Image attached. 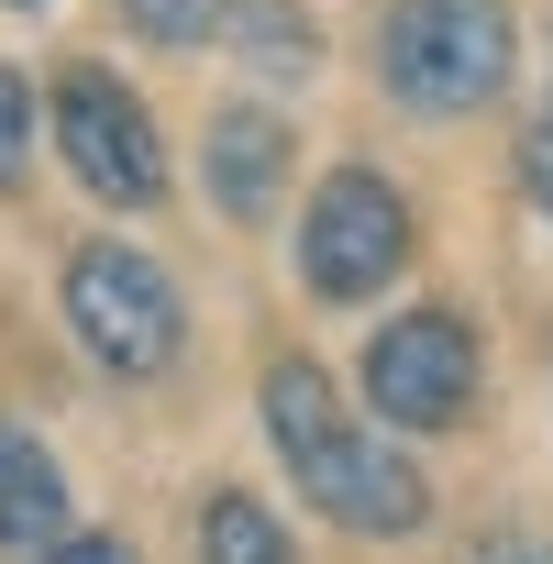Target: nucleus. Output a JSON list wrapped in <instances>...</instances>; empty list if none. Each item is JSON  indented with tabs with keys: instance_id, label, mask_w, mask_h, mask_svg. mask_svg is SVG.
I'll list each match as a JSON object with an SVG mask.
<instances>
[{
	"instance_id": "1",
	"label": "nucleus",
	"mask_w": 553,
	"mask_h": 564,
	"mask_svg": "<svg viewBox=\"0 0 553 564\" xmlns=\"http://www.w3.org/2000/svg\"><path fill=\"white\" fill-rule=\"evenodd\" d=\"M254 410H265L276 465L300 476V498H311L322 520H344V531H366V542H399V531H421V520H432L421 465H410L399 443L355 432V421H344V388H333L311 355H276Z\"/></svg>"
},
{
	"instance_id": "2",
	"label": "nucleus",
	"mask_w": 553,
	"mask_h": 564,
	"mask_svg": "<svg viewBox=\"0 0 553 564\" xmlns=\"http://www.w3.org/2000/svg\"><path fill=\"white\" fill-rule=\"evenodd\" d=\"M377 78L421 122L487 111L509 89V0H388L377 12Z\"/></svg>"
},
{
	"instance_id": "3",
	"label": "nucleus",
	"mask_w": 553,
	"mask_h": 564,
	"mask_svg": "<svg viewBox=\"0 0 553 564\" xmlns=\"http://www.w3.org/2000/svg\"><path fill=\"white\" fill-rule=\"evenodd\" d=\"M67 333L89 344V366L111 377H166L177 366V289H166V265H144L133 243H78L67 254Z\"/></svg>"
},
{
	"instance_id": "4",
	"label": "nucleus",
	"mask_w": 553,
	"mask_h": 564,
	"mask_svg": "<svg viewBox=\"0 0 553 564\" xmlns=\"http://www.w3.org/2000/svg\"><path fill=\"white\" fill-rule=\"evenodd\" d=\"M410 265V199L377 166H333L300 210V289L311 300H377Z\"/></svg>"
},
{
	"instance_id": "5",
	"label": "nucleus",
	"mask_w": 553,
	"mask_h": 564,
	"mask_svg": "<svg viewBox=\"0 0 553 564\" xmlns=\"http://www.w3.org/2000/svg\"><path fill=\"white\" fill-rule=\"evenodd\" d=\"M56 155H67L78 188L111 199V210H133V199L166 188V155H155L144 100H133L122 78H100V67H67V78H56Z\"/></svg>"
},
{
	"instance_id": "6",
	"label": "nucleus",
	"mask_w": 553,
	"mask_h": 564,
	"mask_svg": "<svg viewBox=\"0 0 553 564\" xmlns=\"http://www.w3.org/2000/svg\"><path fill=\"white\" fill-rule=\"evenodd\" d=\"M366 399L399 432H454L476 410V333L454 311H410L366 344Z\"/></svg>"
},
{
	"instance_id": "7",
	"label": "nucleus",
	"mask_w": 553,
	"mask_h": 564,
	"mask_svg": "<svg viewBox=\"0 0 553 564\" xmlns=\"http://www.w3.org/2000/svg\"><path fill=\"white\" fill-rule=\"evenodd\" d=\"M199 177H210V210L221 221H265L276 188H289V122H276V111H210Z\"/></svg>"
},
{
	"instance_id": "8",
	"label": "nucleus",
	"mask_w": 553,
	"mask_h": 564,
	"mask_svg": "<svg viewBox=\"0 0 553 564\" xmlns=\"http://www.w3.org/2000/svg\"><path fill=\"white\" fill-rule=\"evenodd\" d=\"M56 531H67V476H56V454H45L23 421H0V542L45 553Z\"/></svg>"
},
{
	"instance_id": "9",
	"label": "nucleus",
	"mask_w": 553,
	"mask_h": 564,
	"mask_svg": "<svg viewBox=\"0 0 553 564\" xmlns=\"http://www.w3.org/2000/svg\"><path fill=\"white\" fill-rule=\"evenodd\" d=\"M199 564H300V553H289V531H276L243 487H221L199 509Z\"/></svg>"
},
{
	"instance_id": "10",
	"label": "nucleus",
	"mask_w": 553,
	"mask_h": 564,
	"mask_svg": "<svg viewBox=\"0 0 553 564\" xmlns=\"http://www.w3.org/2000/svg\"><path fill=\"white\" fill-rule=\"evenodd\" d=\"M221 12H232V0H122V23H133L144 45H210Z\"/></svg>"
},
{
	"instance_id": "11",
	"label": "nucleus",
	"mask_w": 553,
	"mask_h": 564,
	"mask_svg": "<svg viewBox=\"0 0 553 564\" xmlns=\"http://www.w3.org/2000/svg\"><path fill=\"white\" fill-rule=\"evenodd\" d=\"M243 23H254V45H265V78H300V67H311V45H300V23H289V0H243Z\"/></svg>"
},
{
	"instance_id": "12",
	"label": "nucleus",
	"mask_w": 553,
	"mask_h": 564,
	"mask_svg": "<svg viewBox=\"0 0 553 564\" xmlns=\"http://www.w3.org/2000/svg\"><path fill=\"white\" fill-rule=\"evenodd\" d=\"M23 155H34V100H23V78L0 67V188L23 177Z\"/></svg>"
},
{
	"instance_id": "13",
	"label": "nucleus",
	"mask_w": 553,
	"mask_h": 564,
	"mask_svg": "<svg viewBox=\"0 0 553 564\" xmlns=\"http://www.w3.org/2000/svg\"><path fill=\"white\" fill-rule=\"evenodd\" d=\"M45 564H133V553H122V542H100V531H56V542H45Z\"/></svg>"
},
{
	"instance_id": "14",
	"label": "nucleus",
	"mask_w": 553,
	"mask_h": 564,
	"mask_svg": "<svg viewBox=\"0 0 553 564\" xmlns=\"http://www.w3.org/2000/svg\"><path fill=\"white\" fill-rule=\"evenodd\" d=\"M520 177H531V199H542V221H553V122H531V144H520Z\"/></svg>"
},
{
	"instance_id": "15",
	"label": "nucleus",
	"mask_w": 553,
	"mask_h": 564,
	"mask_svg": "<svg viewBox=\"0 0 553 564\" xmlns=\"http://www.w3.org/2000/svg\"><path fill=\"white\" fill-rule=\"evenodd\" d=\"M476 564H553V553H542V542H487Z\"/></svg>"
},
{
	"instance_id": "16",
	"label": "nucleus",
	"mask_w": 553,
	"mask_h": 564,
	"mask_svg": "<svg viewBox=\"0 0 553 564\" xmlns=\"http://www.w3.org/2000/svg\"><path fill=\"white\" fill-rule=\"evenodd\" d=\"M12 12H34V0H12Z\"/></svg>"
}]
</instances>
